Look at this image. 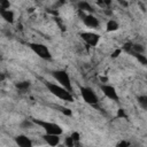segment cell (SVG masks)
I'll return each mask as SVG.
<instances>
[{"label":"cell","mask_w":147,"mask_h":147,"mask_svg":"<svg viewBox=\"0 0 147 147\" xmlns=\"http://www.w3.org/2000/svg\"><path fill=\"white\" fill-rule=\"evenodd\" d=\"M119 54H121V49H116V51L113 53V55H111V56H113V57H117Z\"/></svg>","instance_id":"obj_24"},{"label":"cell","mask_w":147,"mask_h":147,"mask_svg":"<svg viewBox=\"0 0 147 147\" xmlns=\"http://www.w3.org/2000/svg\"><path fill=\"white\" fill-rule=\"evenodd\" d=\"M117 116H118V117H126V114H125V111H124L123 109H118Z\"/></svg>","instance_id":"obj_23"},{"label":"cell","mask_w":147,"mask_h":147,"mask_svg":"<svg viewBox=\"0 0 147 147\" xmlns=\"http://www.w3.org/2000/svg\"><path fill=\"white\" fill-rule=\"evenodd\" d=\"M10 6L9 1H6V0H0V8L2 9H8Z\"/></svg>","instance_id":"obj_17"},{"label":"cell","mask_w":147,"mask_h":147,"mask_svg":"<svg viewBox=\"0 0 147 147\" xmlns=\"http://www.w3.org/2000/svg\"><path fill=\"white\" fill-rule=\"evenodd\" d=\"M116 147H130V145L126 142V141H121L116 145Z\"/></svg>","instance_id":"obj_22"},{"label":"cell","mask_w":147,"mask_h":147,"mask_svg":"<svg viewBox=\"0 0 147 147\" xmlns=\"http://www.w3.org/2000/svg\"><path fill=\"white\" fill-rule=\"evenodd\" d=\"M65 146L67 147H74L75 146V141L72 140L71 137H67V139H65Z\"/></svg>","instance_id":"obj_18"},{"label":"cell","mask_w":147,"mask_h":147,"mask_svg":"<svg viewBox=\"0 0 147 147\" xmlns=\"http://www.w3.org/2000/svg\"><path fill=\"white\" fill-rule=\"evenodd\" d=\"M101 91L102 93L110 100H114V101H117L118 100V95H117V92L115 90V87L110 86V85H101Z\"/></svg>","instance_id":"obj_7"},{"label":"cell","mask_w":147,"mask_h":147,"mask_svg":"<svg viewBox=\"0 0 147 147\" xmlns=\"http://www.w3.org/2000/svg\"><path fill=\"white\" fill-rule=\"evenodd\" d=\"M16 144L18 145V147H32V141L26 137V136H17L15 138Z\"/></svg>","instance_id":"obj_9"},{"label":"cell","mask_w":147,"mask_h":147,"mask_svg":"<svg viewBox=\"0 0 147 147\" xmlns=\"http://www.w3.org/2000/svg\"><path fill=\"white\" fill-rule=\"evenodd\" d=\"M53 77L60 83V86H62L67 91L71 92V90H72L71 82H70V77L67 74V71H64V70H55V71H53Z\"/></svg>","instance_id":"obj_3"},{"label":"cell","mask_w":147,"mask_h":147,"mask_svg":"<svg viewBox=\"0 0 147 147\" xmlns=\"http://www.w3.org/2000/svg\"><path fill=\"white\" fill-rule=\"evenodd\" d=\"M61 111H62L64 115H67V116H70V115H71V110L68 109V108H61Z\"/></svg>","instance_id":"obj_21"},{"label":"cell","mask_w":147,"mask_h":147,"mask_svg":"<svg viewBox=\"0 0 147 147\" xmlns=\"http://www.w3.org/2000/svg\"><path fill=\"white\" fill-rule=\"evenodd\" d=\"M31 125H32V123H31L30 121H28V119H25V121L21 124V126H22V127H29V126H31Z\"/></svg>","instance_id":"obj_20"},{"label":"cell","mask_w":147,"mask_h":147,"mask_svg":"<svg viewBox=\"0 0 147 147\" xmlns=\"http://www.w3.org/2000/svg\"><path fill=\"white\" fill-rule=\"evenodd\" d=\"M0 15L2 16V18L8 22V23H13L14 22V13L9 9H2L0 8Z\"/></svg>","instance_id":"obj_11"},{"label":"cell","mask_w":147,"mask_h":147,"mask_svg":"<svg viewBox=\"0 0 147 147\" xmlns=\"http://www.w3.org/2000/svg\"><path fill=\"white\" fill-rule=\"evenodd\" d=\"M100 79H101V82H107V78L106 77H100Z\"/></svg>","instance_id":"obj_25"},{"label":"cell","mask_w":147,"mask_h":147,"mask_svg":"<svg viewBox=\"0 0 147 147\" xmlns=\"http://www.w3.org/2000/svg\"><path fill=\"white\" fill-rule=\"evenodd\" d=\"M2 79H5V76L3 75H0V80H2Z\"/></svg>","instance_id":"obj_26"},{"label":"cell","mask_w":147,"mask_h":147,"mask_svg":"<svg viewBox=\"0 0 147 147\" xmlns=\"http://www.w3.org/2000/svg\"><path fill=\"white\" fill-rule=\"evenodd\" d=\"M80 94L84 99V101L88 105H96L98 103V96L94 93L93 90H91L90 87H82L80 88Z\"/></svg>","instance_id":"obj_4"},{"label":"cell","mask_w":147,"mask_h":147,"mask_svg":"<svg viewBox=\"0 0 147 147\" xmlns=\"http://www.w3.org/2000/svg\"><path fill=\"white\" fill-rule=\"evenodd\" d=\"M16 87L18 91H26L30 87V82H20L16 83Z\"/></svg>","instance_id":"obj_13"},{"label":"cell","mask_w":147,"mask_h":147,"mask_svg":"<svg viewBox=\"0 0 147 147\" xmlns=\"http://www.w3.org/2000/svg\"><path fill=\"white\" fill-rule=\"evenodd\" d=\"M33 123H36L37 125L41 126L47 134H56V136H60L63 130L60 125L55 124V123H51V122H46V121H41V119H33Z\"/></svg>","instance_id":"obj_2"},{"label":"cell","mask_w":147,"mask_h":147,"mask_svg":"<svg viewBox=\"0 0 147 147\" xmlns=\"http://www.w3.org/2000/svg\"><path fill=\"white\" fill-rule=\"evenodd\" d=\"M44 140L49 145V146H57L59 145V142H60V138H59V136H56V134H45L44 137Z\"/></svg>","instance_id":"obj_10"},{"label":"cell","mask_w":147,"mask_h":147,"mask_svg":"<svg viewBox=\"0 0 147 147\" xmlns=\"http://www.w3.org/2000/svg\"><path fill=\"white\" fill-rule=\"evenodd\" d=\"M83 22L88 28H96L99 25L98 18L95 16H93V15H84L83 14Z\"/></svg>","instance_id":"obj_8"},{"label":"cell","mask_w":147,"mask_h":147,"mask_svg":"<svg viewBox=\"0 0 147 147\" xmlns=\"http://www.w3.org/2000/svg\"><path fill=\"white\" fill-rule=\"evenodd\" d=\"M78 7H79V10H80V11H82V10H87V11H92V10H93V8L90 6V3L85 2V1H80V2L78 3Z\"/></svg>","instance_id":"obj_14"},{"label":"cell","mask_w":147,"mask_h":147,"mask_svg":"<svg viewBox=\"0 0 147 147\" xmlns=\"http://www.w3.org/2000/svg\"><path fill=\"white\" fill-rule=\"evenodd\" d=\"M30 47H31V49H32L38 56H40L41 59L49 60V59L52 57V55H51L48 48H47L45 45H42V44H30Z\"/></svg>","instance_id":"obj_5"},{"label":"cell","mask_w":147,"mask_h":147,"mask_svg":"<svg viewBox=\"0 0 147 147\" xmlns=\"http://www.w3.org/2000/svg\"><path fill=\"white\" fill-rule=\"evenodd\" d=\"M118 29V23L114 20H110L108 23H107V31L108 32H111V31H116Z\"/></svg>","instance_id":"obj_12"},{"label":"cell","mask_w":147,"mask_h":147,"mask_svg":"<svg viewBox=\"0 0 147 147\" xmlns=\"http://www.w3.org/2000/svg\"><path fill=\"white\" fill-rule=\"evenodd\" d=\"M80 37L83 38V40L86 41V44H88L90 46H96L99 40H100V37L99 34L96 33H93V32H83L80 34Z\"/></svg>","instance_id":"obj_6"},{"label":"cell","mask_w":147,"mask_h":147,"mask_svg":"<svg viewBox=\"0 0 147 147\" xmlns=\"http://www.w3.org/2000/svg\"><path fill=\"white\" fill-rule=\"evenodd\" d=\"M46 87L48 88V91H49L53 95L57 96L59 99L64 100V101H69V102H70V101H74V96L71 95V93H70L69 91H67L65 88H63L62 86L48 82V83H46Z\"/></svg>","instance_id":"obj_1"},{"label":"cell","mask_w":147,"mask_h":147,"mask_svg":"<svg viewBox=\"0 0 147 147\" xmlns=\"http://www.w3.org/2000/svg\"><path fill=\"white\" fill-rule=\"evenodd\" d=\"M71 138H72V140L76 142V141H79V133H77V132H74L71 136H70Z\"/></svg>","instance_id":"obj_19"},{"label":"cell","mask_w":147,"mask_h":147,"mask_svg":"<svg viewBox=\"0 0 147 147\" xmlns=\"http://www.w3.org/2000/svg\"><path fill=\"white\" fill-rule=\"evenodd\" d=\"M133 55H134V56H136V57L141 62V64H146V63H147V59H146L142 54H133Z\"/></svg>","instance_id":"obj_16"},{"label":"cell","mask_w":147,"mask_h":147,"mask_svg":"<svg viewBox=\"0 0 147 147\" xmlns=\"http://www.w3.org/2000/svg\"><path fill=\"white\" fill-rule=\"evenodd\" d=\"M138 103H139L144 109H146V108H147V96H146V95H140V96H138Z\"/></svg>","instance_id":"obj_15"}]
</instances>
